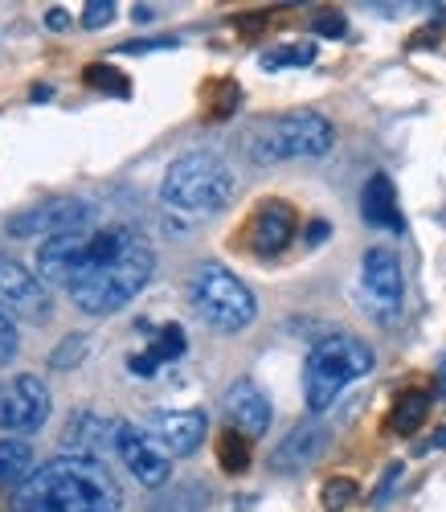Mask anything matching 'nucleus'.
I'll use <instances>...</instances> for the list:
<instances>
[{
  "label": "nucleus",
  "mask_w": 446,
  "mask_h": 512,
  "mask_svg": "<svg viewBox=\"0 0 446 512\" xmlns=\"http://www.w3.org/2000/svg\"><path fill=\"white\" fill-rule=\"evenodd\" d=\"M373 349L365 345L361 336H328L320 340L316 349L307 353V365H303V398H307V410L311 414H324L352 381H361L369 369H373Z\"/></svg>",
  "instance_id": "3"
},
{
  "label": "nucleus",
  "mask_w": 446,
  "mask_h": 512,
  "mask_svg": "<svg viewBox=\"0 0 446 512\" xmlns=\"http://www.w3.org/2000/svg\"><path fill=\"white\" fill-rule=\"evenodd\" d=\"M316 62V46L311 41H299V46H279L271 54H262L258 66L262 70H283V66H311Z\"/></svg>",
  "instance_id": "23"
},
{
  "label": "nucleus",
  "mask_w": 446,
  "mask_h": 512,
  "mask_svg": "<svg viewBox=\"0 0 446 512\" xmlns=\"http://www.w3.org/2000/svg\"><path fill=\"white\" fill-rule=\"evenodd\" d=\"M258 25H266V13H254V17H242L238 21V29H246V33H254Z\"/></svg>",
  "instance_id": "33"
},
{
  "label": "nucleus",
  "mask_w": 446,
  "mask_h": 512,
  "mask_svg": "<svg viewBox=\"0 0 446 512\" xmlns=\"http://www.w3.org/2000/svg\"><path fill=\"white\" fill-rule=\"evenodd\" d=\"M401 472H406V467H401V463H393V467H385V480H381V484H377V492H373V504H377V508L385 504V496L393 492V484L401 480Z\"/></svg>",
  "instance_id": "30"
},
{
  "label": "nucleus",
  "mask_w": 446,
  "mask_h": 512,
  "mask_svg": "<svg viewBox=\"0 0 446 512\" xmlns=\"http://www.w3.org/2000/svg\"><path fill=\"white\" fill-rule=\"evenodd\" d=\"M82 353H86V336L82 332H74V336H66L62 345L54 349V357H50V365L54 369H66V365H78L82 361Z\"/></svg>",
  "instance_id": "26"
},
{
  "label": "nucleus",
  "mask_w": 446,
  "mask_h": 512,
  "mask_svg": "<svg viewBox=\"0 0 446 512\" xmlns=\"http://www.w3.org/2000/svg\"><path fill=\"white\" fill-rule=\"evenodd\" d=\"M86 87H95V91H103V95H115V99H127L131 95V87H127V78L115 70V66H86Z\"/></svg>",
  "instance_id": "24"
},
{
  "label": "nucleus",
  "mask_w": 446,
  "mask_h": 512,
  "mask_svg": "<svg viewBox=\"0 0 446 512\" xmlns=\"http://www.w3.org/2000/svg\"><path fill=\"white\" fill-rule=\"evenodd\" d=\"M328 439H332V431L320 422V418H307V422H299V426H291L287 431V439L275 447V455H271V467L279 476H295V472H303V467H311L324 451H328Z\"/></svg>",
  "instance_id": "13"
},
{
  "label": "nucleus",
  "mask_w": 446,
  "mask_h": 512,
  "mask_svg": "<svg viewBox=\"0 0 446 512\" xmlns=\"http://www.w3.org/2000/svg\"><path fill=\"white\" fill-rule=\"evenodd\" d=\"M156 254L131 226L78 230L37 246V275L46 287H66L86 316H111L148 287Z\"/></svg>",
  "instance_id": "1"
},
{
  "label": "nucleus",
  "mask_w": 446,
  "mask_h": 512,
  "mask_svg": "<svg viewBox=\"0 0 446 512\" xmlns=\"http://www.w3.org/2000/svg\"><path fill=\"white\" fill-rule=\"evenodd\" d=\"M46 25H50V29H66V25H70V13H66V9H50V13H46Z\"/></svg>",
  "instance_id": "31"
},
{
  "label": "nucleus",
  "mask_w": 446,
  "mask_h": 512,
  "mask_svg": "<svg viewBox=\"0 0 446 512\" xmlns=\"http://www.w3.org/2000/svg\"><path fill=\"white\" fill-rule=\"evenodd\" d=\"M123 492L95 459L58 455L17 488L13 512H119Z\"/></svg>",
  "instance_id": "2"
},
{
  "label": "nucleus",
  "mask_w": 446,
  "mask_h": 512,
  "mask_svg": "<svg viewBox=\"0 0 446 512\" xmlns=\"http://www.w3.org/2000/svg\"><path fill=\"white\" fill-rule=\"evenodd\" d=\"M430 414V394L426 390H406L397 402H393V414H389V426L397 435H414L418 426L426 422Z\"/></svg>",
  "instance_id": "20"
},
{
  "label": "nucleus",
  "mask_w": 446,
  "mask_h": 512,
  "mask_svg": "<svg viewBox=\"0 0 446 512\" xmlns=\"http://www.w3.org/2000/svg\"><path fill=\"white\" fill-rule=\"evenodd\" d=\"M189 304L217 332H242L258 316L254 291L221 263H201L189 275Z\"/></svg>",
  "instance_id": "6"
},
{
  "label": "nucleus",
  "mask_w": 446,
  "mask_h": 512,
  "mask_svg": "<svg viewBox=\"0 0 446 512\" xmlns=\"http://www.w3.org/2000/svg\"><path fill=\"white\" fill-rule=\"evenodd\" d=\"M33 476V447L0 439V488L5 484H25Z\"/></svg>",
  "instance_id": "21"
},
{
  "label": "nucleus",
  "mask_w": 446,
  "mask_h": 512,
  "mask_svg": "<svg viewBox=\"0 0 446 512\" xmlns=\"http://www.w3.org/2000/svg\"><path fill=\"white\" fill-rule=\"evenodd\" d=\"M119 426L111 414L103 410H78L70 414L66 431H62V455H74V459H103L111 451H119Z\"/></svg>",
  "instance_id": "12"
},
{
  "label": "nucleus",
  "mask_w": 446,
  "mask_h": 512,
  "mask_svg": "<svg viewBox=\"0 0 446 512\" xmlns=\"http://www.w3.org/2000/svg\"><path fill=\"white\" fill-rule=\"evenodd\" d=\"M311 29H316L320 37H344V33H348V21H344V13L324 9V13H316V21H311Z\"/></svg>",
  "instance_id": "27"
},
{
  "label": "nucleus",
  "mask_w": 446,
  "mask_h": 512,
  "mask_svg": "<svg viewBox=\"0 0 446 512\" xmlns=\"http://www.w3.org/2000/svg\"><path fill=\"white\" fill-rule=\"evenodd\" d=\"M221 410H226L234 431H242L246 439H262L266 426H271V402H266V394L254 386L250 377L234 381V386L226 390V398H221Z\"/></svg>",
  "instance_id": "15"
},
{
  "label": "nucleus",
  "mask_w": 446,
  "mask_h": 512,
  "mask_svg": "<svg viewBox=\"0 0 446 512\" xmlns=\"http://www.w3.org/2000/svg\"><path fill=\"white\" fill-rule=\"evenodd\" d=\"M46 418H50V390L41 377L21 373L0 386V431L29 435L37 426H46Z\"/></svg>",
  "instance_id": "9"
},
{
  "label": "nucleus",
  "mask_w": 446,
  "mask_h": 512,
  "mask_svg": "<svg viewBox=\"0 0 446 512\" xmlns=\"http://www.w3.org/2000/svg\"><path fill=\"white\" fill-rule=\"evenodd\" d=\"M0 312L9 320H29V324H46L54 316L50 287L41 283L29 267H21L13 254H0Z\"/></svg>",
  "instance_id": "7"
},
{
  "label": "nucleus",
  "mask_w": 446,
  "mask_h": 512,
  "mask_svg": "<svg viewBox=\"0 0 446 512\" xmlns=\"http://www.w3.org/2000/svg\"><path fill=\"white\" fill-rule=\"evenodd\" d=\"M217 463L226 467L230 476L246 472V467H250V439H246L242 431H234V426H226V431H221V439H217Z\"/></svg>",
  "instance_id": "22"
},
{
  "label": "nucleus",
  "mask_w": 446,
  "mask_h": 512,
  "mask_svg": "<svg viewBox=\"0 0 446 512\" xmlns=\"http://www.w3.org/2000/svg\"><path fill=\"white\" fill-rule=\"evenodd\" d=\"M17 349H21V340H17V328H13V320L0 312V365H9L13 357H17Z\"/></svg>",
  "instance_id": "29"
},
{
  "label": "nucleus",
  "mask_w": 446,
  "mask_h": 512,
  "mask_svg": "<svg viewBox=\"0 0 446 512\" xmlns=\"http://www.w3.org/2000/svg\"><path fill=\"white\" fill-rule=\"evenodd\" d=\"M336 144V127L320 111H291L279 119H262L250 127L246 152L254 164H279L299 156H328Z\"/></svg>",
  "instance_id": "5"
},
{
  "label": "nucleus",
  "mask_w": 446,
  "mask_h": 512,
  "mask_svg": "<svg viewBox=\"0 0 446 512\" xmlns=\"http://www.w3.org/2000/svg\"><path fill=\"white\" fill-rule=\"evenodd\" d=\"M324 238H328V222H311V230H307V242H311V246H320Z\"/></svg>",
  "instance_id": "32"
},
{
  "label": "nucleus",
  "mask_w": 446,
  "mask_h": 512,
  "mask_svg": "<svg viewBox=\"0 0 446 512\" xmlns=\"http://www.w3.org/2000/svg\"><path fill=\"white\" fill-rule=\"evenodd\" d=\"M356 492H361V488H356V480H344V476L340 480H328L324 484V508L328 512H344L356 500Z\"/></svg>",
  "instance_id": "25"
},
{
  "label": "nucleus",
  "mask_w": 446,
  "mask_h": 512,
  "mask_svg": "<svg viewBox=\"0 0 446 512\" xmlns=\"http://www.w3.org/2000/svg\"><path fill=\"white\" fill-rule=\"evenodd\" d=\"M91 222V205L78 201V197H54V201H41L33 209H21L5 222V234L13 238H62V234H78Z\"/></svg>",
  "instance_id": "8"
},
{
  "label": "nucleus",
  "mask_w": 446,
  "mask_h": 512,
  "mask_svg": "<svg viewBox=\"0 0 446 512\" xmlns=\"http://www.w3.org/2000/svg\"><path fill=\"white\" fill-rule=\"evenodd\" d=\"M361 287H365V300H369V312L377 320H393L397 308H401V291H406V279H401V263L389 246H373L365 250L361 259Z\"/></svg>",
  "instance_id": "10"
},
{
  "label": "nucleus",
  "mask_w": 446,
  "mask_h": 512,
  "mask_svg": "<svg viewBox=\"0 0 446 512\" xmlns=\"http://www.w3.org/2000/svg\"><path fill=\"white\" fill-rule=\"evenodd\" d=\"M205 504H209V488L189 480V484H176V488L152 496L148 512H205Z\"/></svg>",
  "instance_id": "19"
},
{
  "label": "nucleus",
  "mask_w": 446,
  "mask_h": 512,
  "mask_svg": "<svg viewBox=\"0 0 446 512\" xmlns=\"http://www.w3.org/2000/svg\"><path fill=\"white\" fill-rule=\"evenodd\" d=\"M119 459L144 488H164L172 476V463H168L172 455L148 435V426H136V422L119 426Z\"/></svg>",
  "instance_id": "11"
},
{
  "label": "nucleus",
  "mask_w": 446,
  "mask_h": 512,
  "mask_svg": "<svg viewBox=\"0 0 446 512\" xmlns=\"http://www.w3.org/2000/svg\"><path fill=\"white\" fill-rule=\"evenodd\" d=\"M131 17H136V21H140V25H148V21H152V17H156V9H148V5H140V9H136V13H131Z\"/></svg>",
  "instance_id": "34"
},
{
  "label": "nucleus",
  "mask_w": 446,
  "mask_h": 512,
  "mask_svg": "<svg viewBox=\"0 0 446 512\" xmlns=\"http://www.w3.org/2000/svg\"><path fill=\"white\" fill-rule=\"evenodd\" d=\"M181 353H185V328L181 324H164L160 336L152 340L144 353H131L127 357V369L136 373V377H156L164 361H176Z\"/></svg>",
  "instance_id": "18"
},
{
  "label": "nucleus",
  "mask_w": 446,
  "mask_h": 512,
  "mask_svg": "<svg viewBox=\"0 0 446 512\" xmlns=\"http://www.w3.org/2000/svg\"><path fill=\"white\" fill-rule=\"evenodd\" d=\"M111 17H115L111 0H91V5L82 9V25H86V29H103V25H111Z\"/></svg>",
  "instance_id": "28"
},
{
  "label": "nucleus",
  "mask_w": 446,
  "mask_h": 512,
  "mask_svg": "<svg viewBox=\"0 0 446 512\" xmlns=\"http://www.w3.org/2000/svg\"><path fill=\"white\" fill-rule=\"evenodd\" d=\"M361 213L365 222L377 226V230H389V234H401V209H397V189L385 173H373L365 193H361Z\"/></svg>",
  "instance_id": "17"
},
{
  "label": "nucleus",
  "mask_w": 446,
  "mask_h": 512,
  "mask_svg": "<svg viewBox=\"0 0 446 512\" xmlns=\"http://www.w3.org/2000/svg\"><path fill=\"white\" fill-rule=\"evenodd\" d=\"M291 238H295V209L287 201H262L254 213V226H250L254 254L271 259V254H279Z\"/></svg>",
  "instance_id": "16"
},
{
  "label": "nucleus",
  "mask_w": 446,
  "mask_h": 512,
  "mask_svg": "<svg viewBox=\"0 0 446 512\" xmlns=\"http://www.w3.org/2000/svg\"><path fill=\"white\" fill-rule=\"evenodd\" d=\"M144 426L168 455H193L209 431V418L201 410H156Z\"/></svg>",
  "instance_id": "14"
},
{
  "label": "nucleus",
  "mask_w": 446,
  "mask_h": 512,
  "mask_svg": "<svg viewBox=\"0 0 446 512\" xmlns=\"http://www.w3.org/2000/svg\"><path fill=\"white\" fill-rule=\"evenodd\" d=\"M160 197L176 213H217L234 197V173L217 152H189L168 164Z\"/></svg>",
  "instance_id": "4"
}]
</instances>
